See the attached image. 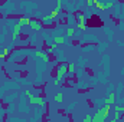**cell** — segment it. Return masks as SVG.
I'll return each mask as SVG.
<instances>
[{"label": "cell", "instance_id": "1", "mask_svg": "<svg viewBox=\"0 0 124 122\" xmlns=\"http://www.w3.org/2000/svg\"><path fill=\"white\" fill-rule=\"evenodd\" d=\"M66 75H68V63H59L56 66V78H55L54 85L55 86H59Z\"/></svg>", "mask_w": 124, "mask_h": 122}, {"label": "cell", "instance_id": "2", "mask_svg": "<svg viewBox=\"0 0 124 122\" xmlns=\"http://www.w3.org/2000/svg\"><path fill=\"white\" fill-rule=\"evenodd\" d=\"M26 96L29 98V102L33 103V105H38V106H45V99L43 98H39V96H35V95H32L29 91H26Z\"/></svg>", "mask_w": 124, "mask_h": 122}, {"label": "cell", "instance_id": "3", "mask_svg": "<svg viewBox=\"0 0 124 122\" xmlns=\"http://www.w3.org/2000/svg\"><path fill=\"white\" fill-rule=\"evenodd\" d=\"M105 118H107V115L104 114V109L101 106V108L97 109V112L93 115V122H105Z\"/></svg>", "mask_w": 124, "mask_h": 122}, {"label": "cell", "instance_id": "4", "mask_svg": "<svg viewBox=\"0 0 124 122\" xmlns=\"http://www.w3.org/2000/svg\"><path fill=\"white\" fill-rule=\"evenodd\" d=\"M75 17H77V26H78V29H81V30H85V27H87V25H85V17H84V14L82 13H77L75 14Z\"/></svg>", "mask_w": 124, "mask_h": 122}, {"label": "cell", "instance_id": "5", "mask_svg": "<svg viewBox=\"0 0 124 122\" xmlns=\"http://www.w3.org/2000/svg\"><path fill=\"white\" fill-rule=\"evenodd\" d=\"M61 9H62V1L61 0H56V4H55V9L51 12V17L55 20L59 14H61Z\"/></svg>", "mask_w": 124, "mask_h": 122}, {"label": "cell", "instance_id": "6", "mask_svg": "<svg viewBox=\"0 0 124 122\" xmlns=\"http://www.w3.org/2000/svg\"><path fill=\"white\" fill-rule=\"evenodd\" d=\"M31 29L35 32H39L42 30V27H43V25H42V22L39 20V19H31Z\"/></svg>", "mask_w": 124, "mask_h": 122}, {"label": "cell", "instance_id": "7", "mask_svg": "<svg viewBox=\"0 0 124 122\" xmlns=\"http://www.w3.org/2000/svg\"><path fill=\"white\" fill-rule=\"evenodd\" d=\"M20 30H22V26H20V25H19V22L16 20V23H15V26H13V33H12V40H13V42L19 37Z\"/></svg>", "mask_w": 124, "mask_h": 122}, {"label": "cell", "instance_id": "8", "mask_svg": "<svg viewBox=\"0 0 124 122\" xmlns=\"http://www.w3.org/2000/svg\"><path fill=\"white\" fill-rule=\"evenodd\" d=\"M116 98H117V93L116 92H110L108 95H107V98H105V101H104V103L105 105H113V103H116Z\"/></svg>", "mask_w": 124, "mask_h": 122}, {"label": "cell", "instance_id": "9", "mask_svg": "<svg viewBox=\"0 0 124 122\" xmlns=\"http://www.w3.org/2000/svg\"><path fill=\"white\" fill-rule=\"evenodd\" d=\"M40 22H42V25H45V26H51V25L54 23V19L51 17V14H45V16H42Z\"/></svg>", "mask_w": 124, "mask_h": 122}, {"label": "cell", "instance_id": "10", "mask_svg": "<svg viewBox=\"0 0 124 122\" xmlns=\"http://www.w3.org/2000/svg\"><path fill=\"white\" fill-rule=\"evenodd\" d=\"M35 55H36L38 58H40L45 63H48V62H49V56H48V53H45L43 50H36V52H35Z\"/></svg>", "mask_w": 124, "mask_h": 122}, {"label": "cell", "instance_id": "11", "mask_svg": "<svg viewBox=\"0 0 124 122\" xmlns=\"http://www.w3.org/2000/svg\"><path fill=\"white\" fill-rule=\"evenodd\" d=\"M17 22H19V25L23 27V26H29L31 25V17H28V16H22V17H19L17 19Z\"/></svg>", "mask_w": 124, "mask_h": 122}, {"label": "cell", "instance_id": "12", "mask_svg": "<svg viewBox=\"0 0 124 122\" xmlns=\"http://www.w3.org/2000/svg\"><path fill=\"white\" fill-rule=\"evenodd\" d=\"M121 105H116L114 106V119H120V116H121V108H120Z\"/></svg>", "mask_w": 124, "mask_h": 122}, {"label": "cell", "instance_id": "13", "mask_svg": "<svg viewBox=\"0 0 124 122\" xmlns=\"http://www.w3.org/2000/svg\"><path fill=\"white\" fill-rule=\"evenodd\" d=\"M94 6H97V9H100L101 12L107 10V6H105V3H102V1H100V0H95V1H94Z\"/></svg>", "mask_w": 124, "mask_h": 122}, {"label": "cell", "instance_id": "14", "mask_svg": "<svg viewBox=\"0 0 124 122\" xmlns=\"http://www.w3.org/2000/svg\"><path fill=\"white\" fill-rule=\"evenodd\" d=\"M54 43L58 46V45H65V37H62V36H55L54 37Z\"/></svg>", "mask_w": 124, "mask_h": 122}, {"label": "cell", "instance_id": "15", "mask_svg": "<svg viewBox=\"0 0 124 122\" xmlns=\"http://www.w3.org/2000/svg\"><path fill=\"white\" fill-rule=\"evenodd\" d=\"M74 73H75V65L74 63H68V75L74 76Z\"/></svg>", "mask_w": 124, "mask_h": 122}, {"label": "cell", "instance_id": "16", "mask_svg": "<svg viewBox=\"0 0 124 122\" xmlns=\"http://www.w3.org/2000/svg\"><path fill=\"white\" fill-rule=\"evenodd\" d=\"M54 101L55 102H62L63 101V95H62V92H58V93H55V96H54Z\"/></svg>", "mask_w": 124, "mask_h": 122}, {"label": "cell", "instance_id": "17", "mask_svg": "<svg viewBox=\"0 0 124 122\" xmlns=\"http://www.w3.org/2000/svg\"><path fill=\"white\" fill-rule=\"evenodd\" d=\"M9 53H10V47H4V50L0 53V59H4V58H7V56H9Z\"/></svg>", "mask_w": 124, "mask_h": 122}, {"label": "cell", "instance_id": "18", "mask_svg": "<svg viewBox=\"0 0 124 122\" xmlns=\"http://www.w3.org/2000/svg\"><path fill=\"white\" fill-rule=\"evenodd\" d=\"M65 33H66V36H68V37H72V36L75 34V29L69 26V27H66V30H65Z\"/></svg>", "mask_w": 124, "mask_h": 122}, {"label": "cell", "instance_id": "19", "mask_svg": "<svg viewBox=\"0 0 124 122\" xmlns=\"http://www.w3.org/2000/svg\"><path fill=\"white\" fill-rule=\"evenodd\" d=\"M82 122H93V115L87 114V115L84 116V119H82Z\"/></svg>", "mask_w": 124, "mask_h": 122}, {"label": "cell", "instance_id": "20", "mask_svg": "<svg viewBox=\"0 0 124 122\" xmlns=\"http://www.w3.org/2000/svg\"><path fill=\"white\" fill-rule=\"evenodd\" d=\"M105 6H107V9H108V7H113V6H114V3H113V1H107V3H105Z\"/></svg>", "mask_w": 124, "mask_h": 122}, {"label": "cell", "instance_id": "21", "mask_svg": "<svg viewBox=\"0 0 124 122\" xmlns=\"http://www.w3.org/2000/svg\"><path fill=\"white\" fill-rule=\"evenodd\" d=\"M87 6L93 7V6H94V1H93V0H88V1H87Z\"/></svg>", "mask_w": 124, "mask_h": 122}, {"label": "cell", "instance_id": "22", "mask_svg": "<svg viewBox=\"0 0 124 122\" xmlns=\"http://www.w3.org/2000/svg\"><path fill=\"white\" fill-rule=\"evenodd\" d=\"M120 108H121V114H123V112H124V103L121 105V106H120Z\"/></svg>", "mask_w": 124, "mask_h": 122}, {"label": "cell", "instance_id": "23", "mask_svg": "<svg viewBox=\"0 0 124 122\" xmlns=\"http://www.w3.org/2000/svg\"><path fill=\"white\" fill-rule=\"evenodd\" d=\"M110 122H118V121H117V119H114V118H113V119H111V121H110Z\"/></svg>", "mask_w": 124, "mask_h": 122}]
</instances>
